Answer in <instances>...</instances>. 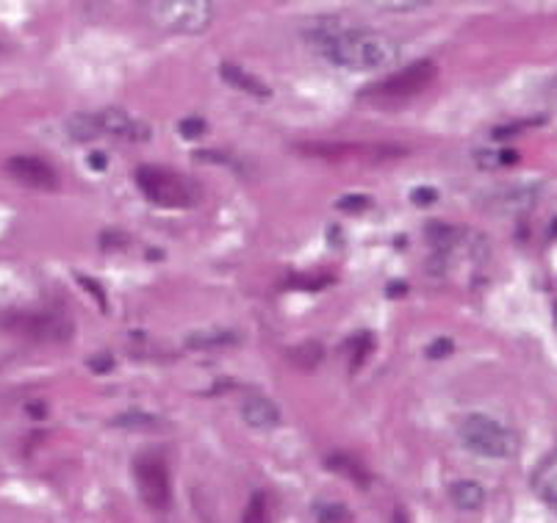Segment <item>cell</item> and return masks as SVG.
<instances>
[{"label": "cell", "mask_w": 557, "mask_h": 523, "mask_svg": "<svg viewBox=\"0 0 557 523\" xmlns=\"http://www.w3.org/2000/svg\"><path fill=\"white\" fill-rule=\"evenodd\" d=\"M306 39L336 67L349 73H380L392 70L403 55L394 37L361 28L347 20H319L306 30Z\"/></svg>", "instance_id": "6da1fadb"}, {"label": "cell", "mask_w": 557, "mask_h": 523, "mask_svg": "<svg viewBox=\"0 0 557 523\" xmlns=\"http://www.w3.org/2000/svg\"><path fill=\"white\" fill-rule=\"evenodd\" d=\"M67 134L73 141L116 139L128 141V145H139V141H148L153 136V128L145 120L123 109H100L70 116Z\"/></svg>", "instance_id": "7a4b0ae2"}, {"label": "cell", "mask_w": 557, "mask_h": 523, "mask_svg": "<svg viewBox=\"0 0 557 523\" xmlns=\"http://www.w3.org/2000/svg\"><path fill=\"white\" fill-rule=\"evenodd\" d=\"M460 444L488 460H510L519 451V435L491 415H466L458 426Z\"/></svg>", "instance_id": "3957f363"}, {"label": "cell", "mask_w": 557, "mask_h": 523, "mask_svg": "<svg viewBox=\"0 0 557 523\" xmlns=\"http://www.w3.org/2000/svg\"><path fill=\"white\" fill-rule=\"evenodd\" d=\"M148 14L166 34L195 37L214 23V0H148Z\"/></svg>", "instance_id": "277c9868"}, {"label": "cell", "mask_w": 557, "mask_h": 523, "mask_svg": "<svg viewBox=\"0 0 557 523\" xmlns=\"http://www.w3.org/2000/svg\"><path fill=\"white\" fill-rule=\"evenodd\" d=\"M136 186L159 208H191L200 202V189L189 177L164 166H141L136 170Z\"/></svg>", "instance_id": "5b68a950"}, {"label": "cell", "mask_w": 557, "mask_h": 523, "mask_svg": "<svg viewBox=\"0 0 557 523\" xmlns=\"http://www.w3.org/2000/svg\"><path fill=\"white\" fill-rule=\"evenodd\" d=\"M435 75H438V70H435L433 61H417V64H410V67L399 70V73L388 75L386 80L372 86L367 91V98L380 105L405 103V100L424 95L435 84Z\"/></svg>", "instance_id": "8992f818"}, {"label": "cell", "mask_w": 557, "mask_h": 523, "mask_svg": "<svg viewBox=\"0 0 557 523\" xmlns=\"http://www.w3.org/2000/svg\"><path fill=\"white\" fill-rule=\"evenodd\" d=\"M0 327L23 338L45 344H64L73 335V322L59 311H14L0 316Z\"/></svg>", "instance_id": "52a82bcc"}, {"label": "cell", "mask_w": 557, "mask_h": 523, "mask_svg": "<svg viewBox=\"0 0 557 523\" xmlns=\"http://www.w3.org/2000/svg\"><path fill=\"white\" fill-rule=\"evenodd\" d=\"M136 485H139L141 501L153 512L170 510L172 505V485H170V471L159 454H145L136 460Z\"/></svg>", "instance_id": "ba28073f"}, {"label": "cell", "mask_w": 557, "mask_h": 523, "mask_svg": "<svg viewBox=\"0 0 557 523\" xmlns=\"http://www.w3.org/2000/svg\"><path fill=\"white\" fill-rule=\"evenodd\" d=\"M9 175L17 183L37 191H55L59 189V172L39 155H14L7 164Z\"/></svg>", "instance_id": "9c48e42d"}, {"label": "cell", "mask_w": 557, "mask_h": 523, "mask_svg": "<svg viewBox=\"0 0 557 523\" xmlns=\"http://www.w3.org/2000/svg\"><path fill=\"white\" fill-rule=\"evenodd\" d=\"M311 155L319 159H347V155H358V159H392L399 155V147H377V145H308L302 147Z\"/></svg>", "instance_id": "30bf717a"}, {"label": "cell", "mask_w": 557, "mask_h": 523, "mask_svg": "<svg viewBox=\"0 0 557 523\" xmlns=\"http://www.w3.org/2000/svg\"><path fill=\"white\" fill-rule=\"evenodd\" d=\"M242 419L252 429H275L281 424V410L267 396H247L242 402Z\"/></svg>", "instance_id": "8fae6325"}, {"label": "cell", "mask_w": 557, "mask_h": 523, "mask_svg": "<svg viewBox=\"0 0 557 523\" xmlns=\"http://www.w3.org/2000/svg\"><path fill=\"white\" fill-rule=\"evenodd\" d=\"M533 490L557 512V449L549 451L533 474Z\"/></svg>", "instance_id": "7c38bea8"}, {"label": "cell", "mask_w": 557, "mask_h": 523, "mask_svg": "<svg viewBox=\"0 0 557 523\" xmlns=\"http://www.w3.org/2000/svg\"><path fill=\"white\" fill-rule=\"evenodd\" d=\"M220 75L227 86H233L236 91H245L250 98H270V86L247 73V70L236 67V64H222Z\"/></svg>", "instance_id": "4fadbf2b"}, {"label": "cell", "mask_w": 557, "mask_h": 523, "mask_svg": "<svg viewBox=\"0 0 557 523\" xmlns=\"http://www.w3.org/2000/svg\"><path fill=\"white\" fill-rule=\"evenodd\" d=\"M239 344V335L233 329H195L186 335V347L195 352H209V349H227Z\"/></svg>", "instance_id": "5bb4252c"}, {"label": "cell", "mask_w": 557, "mask_h": 523, "mask_svg": "<svg viewBox=\"0 0 557 523\" xmlns=\"http://www.w3.org/2000/svg\"><path fill=\"white\" fill-rule=\"evenodd\" d=\"M535 200H539V186H510V189H503L494 197V208L503 213H516L527 211Z\"/></svg>", "instance_id": "9a60e30c"}, {"label": "cell", "mask_w": 557, "mask_h": 523, "mask_svg": "<svg viewBox=\"0 0 557 523\" xmlns=\"http://www.w3.org/2000/svg\"><path fill=\"white\" fill-rule=\"evenodd\" d=\"M449 496H453V505L463 512H474L485 505L483 485H480V482H472V480L455 482L453 490H449Z\"/></svg>", "instance_id": "2e32d148"}, {"label": "cell", "mask_w": 557, "mask_h": 523, "mask_svg": "<svg viewBox=\"0 0 557 523\" xmlns=\"http://www.w3.org/2000/svg\"><path fill=\"white\" fill-rule=\"evenodd\" d=\"M242 523H272V501L267 494H256L247 505Z\"/></svg>", "instance_id": "e0dca14e"}, {"label": "cell", "mask_w": 557, "mask_h": 523, "mask_svg": "<svg viewBox=\"0 0 557 523\" xmlns=\"http://www.w3.org/2000/svg\"><path fill=\"white\" fill-rule=\"evenodd\" d=\"M474 161H478L483 170H499V166H510L519 161V152L513 150H480L478 155H474Z\"/></svg>", "instance_id": "ac0fdd59"}, {"label": "cell", "mask_w": 557, "mask_h": 523, "mask_svg": "<svg viewBox=\"0 0 557 523\" xmlns=\"http://www.w3.org/2000/svg\"><path fill=\"white\" fill-rule=\"evenodd\" d=\"M331 469L338 471V474H347L349 480L358 482V485H369L367 469H363V465H358L356 460H349V457H342V454L331 457Z\"/></svg>", "instance_id": "d6986e66"}, {"label": "cell", "mask_w": 557, "mask_h": 523, "mask_svg": "<svg viewBox=\"0 0 557 523\" xmlns=\"http://www.w3.org/2000/svg\"><path fill=\"white\" fill-rule=\"evenodd\" d=\"M372 9H380V12H392V14H408L422 9L428 0H367Z\"/></svg>", "instance_id": "ffe728a7"}, {"label": "cell", "mask_w": 557, "mask_h": 523, "mask_svg": "<svg viewBox=\"0 0 557 523\" xmlns=\"http://www.w3.org/2000/svg\"><path fill=\"white\" fill-rule=\"evenodd\" d=\"M116 426H123V429H159L161 419L156 415H141V413H123L114 419Z\"/></svg>", "instance_id": "44dd1931"}, {"label": "cell", "mask_w": 557, "mask_h": 523, "mask_svg": "<svg viewBox=\"0 0 557 523\" xmlns=\"http://www.w3.org/2000/svg\"><path fill=\"white\" fill-rule=\"evenodd\" d=\"M319 523H347L349 521V510L342 505H327L317 512Z\"/></svg>", "instance_id": "7402d4cb"}, {"label": "cell", "mask_w": 557, "mask_h": 523, "mask_svg": "<svg viewBox=\"0 0 557 523\" xmlns=\"http://www.w3.org/2000/svg\"><path fill=\"white\" fill-rule=\"evenodd\" d=\"M369 347H372V338H369V333H361L356 341H352V372H358V369H361V363L367 360V354H369Z\"/></svg>", "instance_id": "603a6c76"}, {"label": "cell", "mask_w": 557, "mask_h": 523, "mask_svg": "<svg viewBox=\"0 0 557 523\" xmlns=\"http://www.w3.org/2000/svg\"><path fill=\"white\" fill-rule=\"evenodd\" d=\"M297 358H295V363H300V365H306V369H311V365H317L319 360H322V347H317V344H308V347H302L300 352H295Z\"/></svg>", "instance_id": "cb8c5ba5"}, {"label": "cell", "mask_w": 557, "mask_h": 523, "mask_svg": "<svg viewBox=\"0 0 557 523\" xmlns=\"http://www.w3.org/2000/svg\"><path fill=\"white\" fill-rule=\"evenodd\" d=\"M178 128H181V136H184V139H200V136L206 134V122L197 120V116H189V120L181 122Z\"/></svg>", "instance_id": "d4e9b609"}, {"label": "cell", "mask_w": 557, "mask_h": 523, "mask_svg": "<svg viewBox=\"0 0 557 523\" xmlns=\"http://www.w3.org/2000/svg\"><path fill=\"white\" fill-rule=\"evenodd\" d=\"M369 206H372V200H369V197H358V195L342 197V200H338V208H342V211H367Z\"/></svg>", "instance_id": "484cf974"}, {"label": "cell", "mask_w": 557, "mask_h": 523, "mask_svg": "<svg viewBox=\"0 0 557 523\" xmlns=\"http://www.w3.org/2000/svg\"><path fill=\"white\" fill-rule=\"evenodd\" d=\"M410 200L424 208V206H433V202L438 200V195H435L433 189H413L410 191Z\"/></svg>", "instance_id": "4316f807"}, {"label": "cell", "mask_w": 557, "mask_h": 523, "mask_svg": "<svg viewBox=\"0 0 557 523\" xmlns=\"http://www.w3.org/2000/svg\"><path fill=\"white\" fill-rule=\"evenodd\" d=\"M449 352H453V344H449V341H438L435 347H430V358L442 360V358H447Z\"/></svg>", "instance_id": "83f0119b"}, {"label": "cell", "mask_w": 557, "mask_h": 523, "mask_svg": "<svg viewBox=\"0 0 557 523\" xmlns=\"http://www.w3.org/2000/svg\"><path fill=\"white\" fill-rule=\"evenodd\" d=\"M546 103L557 111V75L549 80V86H546Z\"/></svg>", "instance_id": "f1b7e54d"}, {"label": "cell", "mask_w": 557, "mask_h": 523, "mask_svg": "<svg viewBox=\"0 0 557 523\" xmlns=\"http://www.w3.org/2000/svg\"><path fill=\"white\" fill-rule=\"evenodd\" d=\"M89 164H92V170H106L103 152H92V155H89Z\"/></svg>", "instance_id": "f546056e"}, {"label": "cell", "mask_w": 557, "mask_h": 523, "mask_svg": "<svg viewBox=\"0 0 557 523\" xmlns=\"http://www.w3.org/2000/svg\"><path fill=\"white\" fill-rule=\"evenodd\" d=\"M89 365H92L95 372H106V369H111V360H109V354H103V360H92Z\"/></svg>", "instance_id": "4dcf8cb0"}, {"label": "cell", "mask_w": 557, "mask_h": 523, "mask_svg": "<svg viewBox=\"0 0 557 523\" xmlns=\"http://www.w3.org/2000/svg\"><path fill=\"white\" fill-rule=\"evenodd\" d=\"M0 55H3V48H0Z\"/></svg>", "instance_id": "1f68e13d"}]
</instances>
